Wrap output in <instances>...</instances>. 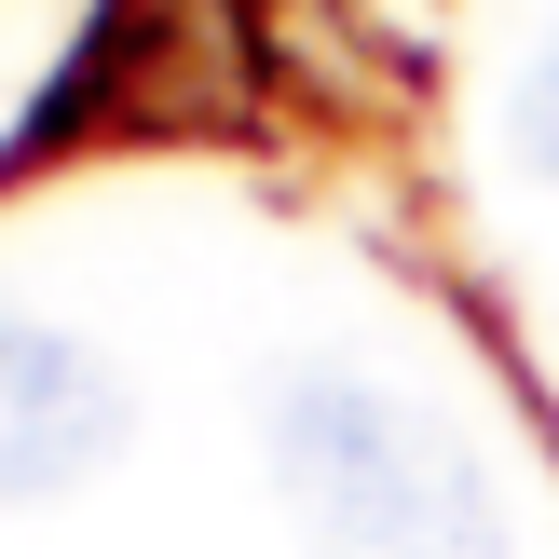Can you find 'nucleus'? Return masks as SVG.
I'll use <instances>...</instances> for the list:
<instances>
[{"instance_id": "1", "label": "nucleus", "mask_w": 559, "mask_h": 559, "mask_svg": "<svg viewBox=\"0 0 559 559\" xmlns=\"http://www.w3.org/2000/svg\"><path fill=\"white\" fill-rule=\"evenodd\" d=\"M273 491L314 559H506V491L382 369H287L273 396Z\"/></svg>"}, {"instance_id": "2", "label": "nucleus", "mask_w": 559, "mask_h": 559, "mask_svg": "<svg viewBox=\"0 0 559 559\" xmlns=\"http://www.w3.org/2000/svg\"><path fill=\"white\" fill-rule=\"evenodd\" d=\"M123 451V369L41 314H0V506H55Z\"/></svg>"}, {"instance_id": "3", "label": "nucleus", "mask_w": 559, "mask_h": 559, "mask_svg": "<svg viewBox=\"0 0 559 559\" xmlns=\"http://www.w3.org/2000/svg\"><path fill=\"white\" fill-rule=\"evenodd\" d=\"M506 151L559 191V27L533 41V69H519V96H506Z\"/></svg>"}]
</instances>
